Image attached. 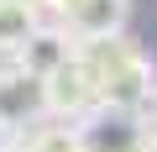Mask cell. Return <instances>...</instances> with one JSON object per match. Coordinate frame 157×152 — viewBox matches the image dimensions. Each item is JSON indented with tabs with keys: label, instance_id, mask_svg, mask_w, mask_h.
<instances>
[{
	"label": "cell",
	"instance_id": "1",
	"mask_svg": "<svg viewBox=\"0 0 157 152\" xmlns=\"http://www.w3.org/2000/svg\"><path fill=\"white\" fill-rule=\"evenodd\" d=\"M78 58L89 68L94 105L141 110L152 100V63H147V53L136 42H126V37H94V42H78Z\"/></svg>",
	"mask_w": 157,
	"mask_h": 152
},
{
	"label": "cell",
	"instance_id": "3",
	"mask_svg": "<svg viewBox=\"0 0 157 152\" xmlns=\"http://www.w3.org/2000/svg\"><path fill=\"white\" fill-rule=\"evenodd\" d=\"M42 95H47V115H63V121L94 110V84H89V68H84V58H78V47H73L68 63H58L42 79Z\"/></svg>",
	"mask_w": 157,
	"mask_h": 152
},
{
	"label": "cell",
	"instance_id": "7",
	"mask_svg": "<svg viewBox=\"0 0 157 152\" xmlns=\"http://www.w3.org/2000/svg\"><path fill=\"white\" fill-rule=\"evenodd\" d=\"M37 32V11L21 0H0V53H21Z\"/></svg>",
	"mask_w": 157,
	"mask_h": 152
},
{
	"label": "cell",
	"instance_id": "9",
	"mask_svg": "<svg viewBox=\"0 0 157 152\" xmlns=\"http://www.w3.org/2000/svg\"><path fill=\"white\" fill-rule=\"evenodd\" d=\"M47 6H52V11L63 16V21H68V16H73V6H78V0H47Z\"/></svg>",
	"mask_w": 157,
	"mask_h": 152
},
{
	"label": "cell",
	"instance_id": "6",
	"mask_svg": "<svg viewBox=\"0 0 157 152\" xmlns=\"http://www.w3.org/2000/svg\"><path fill=\"white\" fill-rule=\"evenodd\" d=\"M73 47H78V42H73L63 26H37V32H32V42L16 53V63H21L26 73H37V79H47L58 63H68V58H73Z\"/></svg>",
	"mask_w": 157,
	"mask_h": 152
},
{
	"label": "cell",
	"instance_id": "2",
	"mask_svg": "<svg viewBox=\"0 0 157 152\" xmlns=\"http://www.w3.org/2000/svg\"><path fill=\"white\" fill-rule=\"evenodd\" d=\"M78 136H84V152H152V126L141 110L94 105L78 126Z\"/></svg>",
	"mask_w": 157,
	"mask_h": 152
},
{
	"label": "cell",
	"instance_id": "4",
	"mask_svg": "<svg viewBox=\"0 0 157 152\" xmlns=\"http://www.w3.org/2000/svg\"><path fill=\"white\" fill-rule=\"evenodd\" d=\"M37 115H47L42 79L26 73L21 63H16V68H0V126H6V131H21V126H32Z\"/></svg>",
	"mask_w": 157,
	"mask_h": 152
},
{
	"label": "cell",
	"instance_id": "12",
	"mask_svg": "<svg viewBox=\"0 0 157 152\" xmlns=\"http://www.w3.org/2000/svg\"><path fill=\"white\" fill-rule=\"evenodd\" d=\"M0 152H11V147H6V142H0Z\"/></svg>",
	"mask_w": 157,
	"mask_h": 152
},
{
	"label": "cell",
	"instance_id": "8",
	"mask_svg": "<svg viewBox=\"0 0 157 152\" xmlns=\"http://www.w3.org/2000/svg\"><path fill=\"white\" fill-rule=\"evenodd\" d=\"M26 152H84V136L68 131V126H47V131H37V136H32V147H26Z\"/></svg>",
	"mask_w": 157,
	"mask_h": 152
},
{
	"label": "cell",
	"instance_id": "10",
	"mask_svg": "<svg viewBox=\"0 0 157 152\" xmlns=\"http://www.w3.org/2000/svg\"><path fill=\"white\" fill-rule=\"evenodd\" d=\"M21 6H32V11H37V6H47V0H21Z\"/></svg>",
	"mask_w": 157,
	"mask_h": 152
},
{
	"label": "cell",
	"instance_id": "5",
	"mask_svg": "<svg viewBox=\"0 0 157 152\" xmlns=\"http://www.w3.org/2000/svg\"><path fill=\"white\" fill-rule=\"evenodd\" d=\"M126 16H131V0H78L68 26L78 42H94V37H121Z\"/></svg>",
	"mask_w": 157,
	"mask_h": 152
},
{
	"label": "cell",
	"instance_id": "11",
	"mask_svg": "<svg viewBox=\"0 0 157 152\" xmlns=\"http://www.w3.org/2000/svg\"><path fill=\"white\" fill-rule=\"evenodd\" d=\"M152 152H157V126H152Z\"/></svg>",
	"mask_w": 157,
	"mask_h": 152
}]
</instances>
